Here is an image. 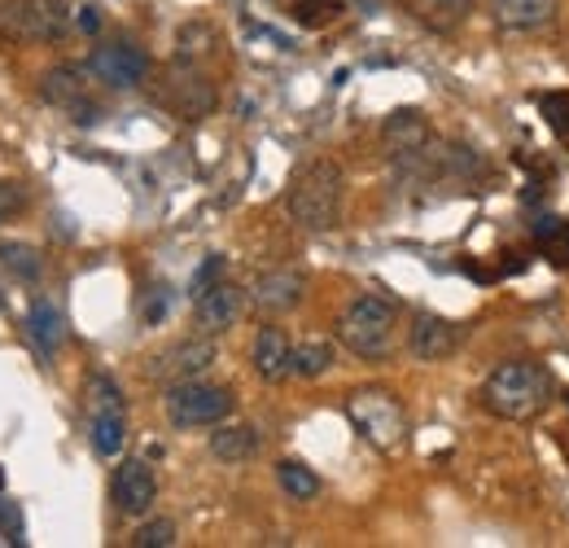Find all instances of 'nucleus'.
<instances>
[{
    "mask_svg": "<svg viewBox=\"0 0 569 548\" xmlns=\"http://www.w3.org/2000/svg\"><path fill=\"white\" fill-rule=\"evenodd\" d=\"M553 373L539 360H504L482 382V409L500 422H531L553 404Z\"/></svg>",
    "mask_w": 569,
    "mask_h": 548,
    "instance_id": "nucleus-1",
    "label": "nucleus"
},
{
    "mask_svg": "<svg viewBox=\"0 0 569 548\" xmlns=\"http://www.w3.org/2000/svg\"><path fill=\"white\" fill-rule=\"evenodd\" d=\"M342 193H346L342 167L328 163V158H315V163H306V167L293 171L289 193H284V206H289V215H293L298 228L328 233L342 220Z\"/></svg>",
    "mask_w": 569,
    "mask_h": 548,
    "instance_id": "nucleus-2",
    "label": "nucleus"
},
{
    "mask_svg": "<svg viewBox=\"0 0 569 548\" xmlns=\"http://www.w3.org/2000/svg\"><path fill=\"white\" fill-rule=\"evenodd\" d=\"M394 325H399V307L390 299L359 294L337 316V343L359 360H386L394 347Z\"/></svg>",
    "mask_w": 569,
    "mask_h": 548,
    "instance_id": "nucleus-3",
    "label": "nucleus"
},
{
    "mask_svg": "<svg viewBox=\"0 0 569 548\" xmlns=\"http://www.w3.org/2000/svg\"><path fill=\"white\" fill-rule=\"evenodd\" d=\"M233 391L228 387H215V382H202V378H189V382H176L167 387V422L176 430H202V426H220L228 413H233Z\"/></svg>",
    "mask_w": 569,
    "mask_h": 548,
    "instance_id": "nucleus-4",
    "label": "nucleus"
},
{
    "mask_svg": "<svg viewBox=\"0 0 569 548\" xmlns=\"http://www.w3.org/2000/svg\"><path fill=\"white\" fill-rule=\"evenodd\" d=\"M346 417L381 452H399L408 439V413L390 391H355L346 404Z\"/></svg>",
    "mask_w": 569,
    "mask_h": 548,
    "instance_id": "nucleus-5",
    "label": "nucleus"
},
{
    "mask_svg": "<svg viewBox=\"0 0 569 548\" xmlns=\"http://www.w3.org/2000/svg\"><path fill=\"white\" fill-rule=\"evenodd\" d=\"M70 31V0H0L4 40H62Z\"/></svg>",
    "mask_w": 569,
    "mask_h": 548,
    "instance_id": "nucleus-6",
    "label": "nucleus"
},
{
    "mask_svg": "<svg viewBox=\"0 0 569 548\" xmlns=\"http://www.w3.org/2000/svg\"><path fill=\"white\" fill-rule=\"evenodd\" d=\"M158 101L176 114V119H207L211 110H215V101H220V92H215V83L202 75V70H193V61H176L171 70H167V79H163V88H158Z\"/></svg>",
    "mask_w": 569,
    "mask_h": 548,
    "instance_id": "nucleus-7",
    "label": "nucleus"
},
{
    "mask_svg": "<svg viewBox=\"0 0 569 548\" xmlns=\"http://www.w3.org/2000/svg\"><path fill=\"white\" fill-rule=\"evenodd\" d=\"M40 97H44L48 105L66 110L79 127H83V123H97V114H101V110L92 105V97H88V70L75 66V61L48 66L44 79H40Z\"/></svg>",
    "mask_w": 569,
    "mask_h": 548,
    "instance_id": "nucleus-8",
    "label": "nucleus"
},
{
    "mask_svg": "<svg viewBox=\"0 0 569 548\" xmlns=\"http://www.w3.org/2000/svg\"><path fill=\"white\" fill-rule=\"evenodd\" d=\"M88 75H97L110 88H136V83L149 79V53L136 48V44H127V40L97 44L88 53Z\"/></svg>",
    "mask_w": 569,
    "mask_h": 548,
    "instance_id": "nucleus-9",
    "label": "nucleus"
},
{
    "mask_svg": "<svg viewBox=\"0 0 569 548\" xmlns=\"http://www.w3.org/2000/svg\"><path fill=\"white\" fill-rule=\"evenodd\" d=\"M211 365H215V343H211L207 334H198V338H180V343H171L167 351H158V356L149 360V378L163 382V387H176V382L202 378Z\"/></svg>",
    "mask_w": 569,
    "mask_h": 548,
    "instance_id": "nucleus-10",
    "label": "nucleus"
},
{
    "mask_svg": "<svg viewBox=\"0 0 569 548\" xmlns=\"http://www.w3.org/2000/svg\"><path fill=\"white\" fill-rule=\"evenodd\" d=\"M242 312H246V294H242L237 286H228V281H215V286H207V290L198 294L193 321H198V329H202L207 338H215V334L233 329V325L242 321Z\"/></svg>",
    "mask_w": 569,
    "mask_h": 548,
    "instance_id": "nucleus-11",
    "label": "nucleus"
},
{
    "mask_svg": "<svg viewBox=\"0 0 569 548\" xmlns=\"http://www.w3.org/2000/svg\"><path fill=\"white\" fill-rule=\"evenodd\" d=\"M408 347H412L416 360L438 365V360H447L460 347V325L447 321V316H434V312H416L412 329H408Z\"/></svg>",
    "mask_w": 569,
    "mask_h": 548,
    "instance_id": "nucleus-12",
    "label": "nucleus"
},
{
    "mask_svg": "<svg viewBox=\"0 0 569 548\" xmlns=\"http://www.w3.org/2000/svg\"><path fill=\"white\" fill-rule=\"evenodd\" d=\"M158 501V479L145 461H123L114 474V510L123 518H145Z\"/></svg>",
    "mask_w": 569,
    "mask_h": 548,
    "instance_id": "nucleus-13",
    "label": "nucleus"
},
{
    "mask_svg": "<svg viewBox=\"0 0 569 548\" xmlns=\"http://www.w3.org/2000/svg\"><path fill=\"white\" fill-rule=\"evenodd\" d=\"M302 294H306V277L293 272V268H277V272H264V277L255 281L250 303H255L259 312H268V316H281V312H293V307L302 303Z\"/></svg>",
    "mask_w": 569,
    "mask_h": 548,
    "instance_id": "nucleus-14",
    "label": "nucleus"
},
{
    "mask_svg": "<svg viewBox=\"0 0 569 548\" xmlns=\"http://www.w3.org/2000/svg\"><path fill=\"white\" fill-rule=\"evenodd\" d=\"M429 141H434V132H429V123H425L421 110H394L381 123V145H386V154L394 163L408 158V154H416V149H425Z\"/></svg>",
    "mask_w": 569,
    "mask_h": 548,
    "instance_id": "nucleus-15",
    "label": "nucleus"
},
{
    "mask_svg": "<svg viewBox=\"0 0 569 548\" xmlns=\"http://www.w3.org/2000/svg\"><path fill=\"white\" fill-rule=\"evenodd\" d=\"M487 9L500 31H539L557 22L561 0H487Z\"/></svg>",
    "mask_w": 569,
    "mask_h": 548,
    "instance_id": "nucleus-16",
    "label": "nucleus"
},
{
    "mask_svg": "<svg viewBox=\"0 0 569 548\" xmlns=\"http://www.w3.org/2000/svg\"><path fill=\"white\" fill-rule=\"evenodd\" d=\"M250 360H255V373H259L264 382H284V378L293 373V347H289L284 329L264 325V329L255 334V351H250Z\"/></svg>",
    "mask_w": 569,
    "mask_h": 548,
    "instance_id": "nucleus-17",
    "label": "nucleus"
},
{
    "mask_svg": "<svg viewBox=\"0 0 569 548\" xmlns=\"http://www.w3.org/2000/svg\"><path fill=\"white\" fill-rule=\"evenodd\" d=\"M26 329H31V343H35L44 356H57V351L66 347V321H62V312H57L48 299H35V303H31Z\"/></svg>",
    "mask_w": 569,
    "mask_h": 548,
    "instance_id": "nucleus-18",
    "label": "nucleus"
},
{
    "mask_svg": "<svg viewBox=\"0 0 569 548\" xmlns=\"http://www.w3.org/2000/svg\"><path fill=\"white\" fill-rule=\"evenodd\" d=\"M88 439H92L97 457H119L127 444L123 409H88Z\"/></svg>",
    "mask_w": 569,
    "mask_h": 548,
    "instance_id": "nucleus-19",
    "label": "nucleus"
},
{
    "mask_svg": "<svg viewBox=\"0 0 569 548\" xmlns=\"http://www.w3.org/2000/svg\"><path fill=\"white\" fill-rule=\"evenodd\" d=\"M259 452V430L255 426H246V422H237V426H215V435H211V457L215 461H228V466H237V461H250Z\"/></svg>",
    "mask_w": 569,
    "mask_h": 548,
    "instance_id": "nucleus-20",
    "label": "nucleus"
},
{
    "mask_svg": "<svg viewBox=\"0 0 569 548\" xmlns=\"http://www.w3.org/2000/svg\"><path fill=\"white\" fill-rule=\"evenodd\" d=\"M408 9H412V18L425 22L429 31H451V26H460V22L469 18L473 0H408Z\"/></svg>",
    "mask_w": 569,
    "mask_h": 548,
    "instance_id": "nucleus-21",
    "label": "nucleus"
},
{
    "mask_svg": "<svg viewBox=\"0 0 569 548\" xmlns=\"http://www.w3.org/2000/svg\"><path fill=\"white\" fill-rule=\"evenodd\" d=\"M0 268H4L13 281L31 286V281H40L44 259H40V250H35V246H26V242H0Z\"/></svg>",
    "mask_w": 569,
    "mask_h": 548,
    "instance_id": "nucleus-22",
    "label": "nucleus"
},
{
    "mask_svg": "<svg viewBox=\"0 0 569 548\" xmlns=\"http://www.w3.org/2000/svg\"><path fill=\"white\" fill-rule=\"evenodd\" d=\"M277 483H281L284 496H293V501H315L320 496V474L306 470L302 461H281L277 466Z\"/></svg>",
    "mask_w": 569,
    "mask_h": 548,
    "instance_id": "nucleus-23",
    "label": "nucleus"
},
{
    "mask_svg": "<svg viewBox=\"0 0 569 548\" xmlns=\"http://www.w3.org/2000/svg\"><path fill=\"white\" fill-rule=\"evenodd\" d=\"M328 369H333V343L311 338V343L293 347V378H320Z\"/></svg>",
    "mask_w": 569,
    "mask_h": 548,
    "instance_id": "nucleus-24",
    "label": "nucleus"
},
{
    "mask_svg": "<svg viewBox=\"0 0 569 548\" xmlns=\"http://www.w3.org/2000/svg\"><path fill=\"white\" fill-rule=\"evenodd\" d=\"M535 242H539V250H544L553 264L569 268V224L566 220H544V224L535 228Z\"/></svg>",
    "mask_w": 569,
    "mask_h": 548,
    "instance_id": "nucleus-25",
    "label": "nucleus"
},
{
    "mask_svg": "<svg viewBox=\"0 0 569 548\" xmlns=\"http://www.w3.org/2000/svg\"><path fill=\"white\" fill-rule=\"evenodd\" d=\"M289 13H293V22H298V26L315 31V26H328V22L342 13V0H293V4H289Z\"/></svg>",
    "mask_w": 569,
    "mask_h": 548,
    "instance_id": "nucleus-26",
    "label": "nucleus"
},
{
    "mask_svg": "<svg viewBox=\"0 0 569 548\" xmlns=\"http://www.w3.org/2000/svg\"><path fill=\"white\" fill-rule=\"evenodd\" d=\"M539 114L553 127V136L569 149V92H544L539 97Z\"/></svg>",
    "mask_w": 569,
    "mask_h": 548,
    "instance_id": "nucleus-27",
    "label": "nucleus"
},
{
    "mask_svg": "<svg viewBox=\"0 0 569 548\" xmlns=\"http://www.w3.org/2000/svg\"><path fill=\"white\" fill-rule=\"evenodd\" d=\"M211 44H215V31H211V26H202V22H189V26L180 31V40H176V48H180V53H176V61H198Z\"/></svg>",
    "mask_w": 569,
    "mask_h": 548,
    "instance_id": "nucleus-28",
    "label": "nucleus"
},
{
    "mask_svg": "<svg viewBox=\"0 0 569 548\" xmlns=\"http://www.w3.org/2000/svg\"><path fill=\"white\" fill-rule=\"evenodd\" d=\"M171 545H176V523L171 518H149L132 536V548H171Z\"/></svg>",
    "mask_w": 569,
    "mask_h": 548,
    "instance_id": "nucleus-29",
    "label": "nucleus"
},
{
    "mask_svg": "<svg viewBox=\"0 0 569 548\" xmlns=\"http://www.w3.org/2000/svg\"><path fill=\"white\" fill-rule=\"evenodd\" d=\"M88 409H123L119 382L105 378V373H92V378H88Z\"/></svg>",
    "mask_w": 569,
    "mask_h": 548,
    "instance_id": "nucleus-30",
    "label": "nucleus"
},
{
    "mask_svg": "<svg viewBox=\"0 0 569 548\" xmlns=\"http://www.w3.org/2000/svg\"><path fill=\"white\" fill-rule=\"evenodd\" d=\"M22 211H26V189L18 180H0V224H9Z\"/></svg>",
    "mask_w": 569,
    "mask_h": 548,
    "instance_id": "nucleus-31",
    "label": "nucleus"
},
{
    "mask_svg": "<svg viewBox=\"0 0 569 548\" xmlns=\"http://www.w3.org/2000/svg\"><path fill=\"white\" fill-rule=\"evenodd\" d=\"M220 272H224V255H211V259L198 268V277H193V294H202L207 286H215V281H220Z\"/></svg>",
    "mask_w": 569,
    "mask_h": 548,
    "instance_id": "nucleus-32",
    "label": "nucleus"
},
{
    "mask_svg": "<svg viewBox=\"0 0 569 548\" xmlns=\"http://www.w3.org/2000/svg\"><path fill=\"white\" fill-rule=\"evenodd\" d=\"M167 303H171V299H167L163 290H154V299H149V303H145V312H141V316H145V325H158V321L167 316Z\"/></svg>",
    "mask_w": 569,
    "mask_h": 548,
    "instance_id": "nucleus-33",
    "label": "nucleus"
},
{
    "mask_svg": "<svg viewBox=\"0 0 569 548\" xmlns=\"http://www.w3.org/2000/svg\"><path fill=\"white\" fill-rule=\"evenodd\" d=\"M75 26H79V31H97V26H101V9H92V4H83V9L75 13Z\"/></svg>",
    "mask_w": 569,
    "mask_h": 548,
    "instance_id": "nucleus-34",
    "label": "nucleus"
},
{
    "mask_svg": "<svg viewBox=\"0 0 569 548\" xmlns=\"http://www.w3.org/2000/svg\"><path fill=\"white\" fill-rule=\"evenodd\" d=\"M0 483H4V474H0Z\"/></svg>",
    "mask_w": 569,
    "mask_h": 548,
    "instance_id": "nucleus-35",
    "label": "nucleus"
}]
</instances>
